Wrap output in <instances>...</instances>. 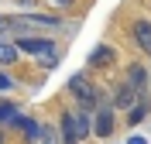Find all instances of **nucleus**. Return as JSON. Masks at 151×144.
Masks as SVG:
<instances>
[{
    "label": "nucleus",
    "instance_id": "nucleus-6",
    "mask_svg": "<svg viewBox=\"0 0 151 144\" xmlns=\"http://www.w3.org/2000/svg\"><path fill=\"white\" fill-rule=\"evenodd\" d=\"M86 62H89V69H110L117 62V52H113V45H96Z\"/></svg>",
    "mask_w": 151,
    "mask_h": 144
},
{
    "label": "nucleus",
    "instance_id": "nucleus-19",
    "mask_svg": "<svg viewBox=\"0 0 151 144\" xmlns=\"http://www.w3.org/2000/svg\"><path fill=\"white\" fill-rule=\"evenodd\" d=\"M48 4H55V7H72L76 0H48Z\"/></svg>",
    "mask_w": 151,
    "mask_h": 144
},
{
    "label": "nucleus",
    "instance_id": "nucleus-11",
    "mask_svg": "<svg viewBox=\"0 0 151 144\" xmlns=\"http://www.w3.org/2000/svg\"><path fill=\"white\" fill-rule=\"evenodd\" d=\"M17 117H21V110H17V106L10 103V100H0V124H14Z\"/></svg>",
    "mask_w": 151,
    "mask_h": 144
},
{
    "label": "nucleus",
    "instance_id": "nucleus-10",
    "mask_svg": "<svg viewBox=\"0 0 151 144\" xmlns=\"http://www.w3.org/2000/svg\"><path fill=\"white\" fill-rule=\"evenodd\" d=\"M89 134H93V117L86 113V110H76V137L86 141Z\"/></svg>",
    "mask_w": 151,
    "mask_h": 144
},
{
    "label": "nucleus",
    "instance_id": "nucleus-18",
    "mask_svg": "<svg viewBox=\"0 0 151 144\" xmlns=\"http://www.w3.org/2000/svg\"><path fill=\"white\" fill-rule=\"evenodd\" d=\"M14 4H17L21 10H31V7H35V0H14Z\"/></svg>",
    "mask_w": 151,
    "mask_h": 144
},
{
    "label": "nucleus",
    "instance_id": "nucleus-9",
    "mask_svg": "<svg viewBox=\"0 0 151 144\" xmlns=\"http://www.w3.org/2000/svg\"><path fill=\"white\" fill-rule=\"evenodd\" d=\"M62 120H58V130H62V144H79V137H76V113L72 110H65V113H58Z\"/></svg>",
    "mask_w": 151,
    "mask_h": 144
},
{
    "label": "nucleus",
    "instance_id": "nucleus-3",
    "mask_svg": "<svg viewBox=\"0 0 151 144\" xmlns=\"http://www.w3.org/2000/svg\"><path fill=\"white\" fill-rule=\"evenodd\" d=\"M124 82L137 93V100H148V93H151V79H148V69H144L141 62H131V65H127V79H124Z\"/></svg>",
    "mask_w": 151,
    "mask_h": 144
},
{
    "label": "nucleus",
    "instance_id": "nucleus-20",
    "mask_svg": "<svg viewBox=\"0 0 151 144\" xmlns=\"http://www.w3.org/2000/svg\"><path fill=\"white\" fill-rule=\"evenodd\" d=\"M0 144H4V130H0Z\"/></svg>",
    "mask_w": 151,
    "mask_h": 144
},
{
    "label": "nucleus",
    "instance_id": "nucleus-7",
    "mask_svg": "<svg viewBox=\"0 0 151 144\" xmlns=\"http://www.w3.org/2000/svg\"><path fill=\"white\" fill-rule=\"evenodd\" d=\"M14 127L24 134V141H28V144H38V141H41V134H45V127L38 124V120H31V117H24V113L14 120Z\"/></svg>",
    "mask_w": 151,
    "mask_h": 144
},
{
    "label": "nucleus",
    "instance_id": "nucleus-8",
    "mask_svg": "<svg viewBox=\"0 0 151 144\" xmlns=\"http://www.w3.org/2000/svg\"><path fill=\"white\" fill-rule=\"evenodd\" d=\"M131 31H134V41L151 55V21H148V17H137V21L131 24Z\"/></svg>",
    "mask_w": 151,
    "mask_h": 144
},
{
    "label": "nucleus",
    "instance_id": "nucleus-21",
    "mask_svg": "<svg viewBox=\"0 0 151 144\" xmlns=\"http://www.w3.org/2000/svg\"><path fill=\"white\" fill-rule=\"evenodd\" d=\"M0 28H4V21H0Z\"/></svg>",
    "mask_w": 151,
    "mask_h": 144
},
{
    "label": "nucleus",
    "instance_id": "nucleus-16",
    "mask_svg": "<svg viewBox=\"0 0 151 144\" xmlns=\"http://www.w3.org/2000/svg\"><path fill=\"white\" fill-rule=\"evenodd\" d=\"M38 65H41V69H55V65H58V55H48V58H41Z\"/></svg>",
    "mask_w": 151,
    "mask_h": 144
},
{
    "label": "nucleus",
    "instance_id": "nucleus-2",
    "mask_svg": "<svg viewBox=\"0 0 151 144\" xmlns=\"http://www.w3.org/2000/svg\"><path fill=\"white\" fill-rule=\"evenodd\" d=\"M14 48H17V55L24 52V55H35V58L58 55V52H55V41L48 38V34H24V38H17V41H14Z\"/></svg>",
    "mask_w": 151,
    "mask_h": 144
},
{
    "label": "nucleus",
    "instance_id": "nucleus-13",
    "mask_svg": "<svg viewBox=\"0 0 151 144\" xmlns=\"http://www.w3.org/2000/svg\"><path fill=\"white\" fill-rule=\"evenodd\" d=\"M144 117H148V100H141V103L134 106V110H127V124L134 127V124H141Z\"/></svg>",
    "mask_w": 151,
    "mask_h": 144
},
{
    "label": "nucleus",
    "instance_id": "nucleus-1",
    "mask_svg": "<svg viewBox=\"0 0 151 144\" xmlns=\"http://www.w3.org/2000/svg\"><path fill=\"white\" fill-rule=\"evenodd\" d=\"M69 93L76 96V103L83 106L86 113H89V110H96V106L103 103V93H100V86H93L86 72H76V76L69 79Z\"/></svg>",
    "mask_w": 151,
    "mask_h": 144
},
{
    "label": "nucleus",
    "instance_id": "nucleus-12",
    "mask_svg": "<svg viewBox=\"0 0 151 144\" xmlns=\"http://www.w3.org/2000/svg\"><path fill=\"white\" fill-rule=\"evenodd\" d=\"M17 62V48L10 41H0V65H14Z\"/></svg>",
    "mask_w": 151,
    "mask_h": 144
},
{
    "label": "nucleus",
    "instance_id": "nucleus-15",
    "mask_svg": "<svg viewBox=\"0 0 151 144\" xmlns=\"http://www.w3.org/2000/svg\"><path fill=\"white\" fill-rule=\"evenodd\" d=\"M41 144H58V137H55V130H52V127H45V134H41Z\"/></svg>",
    "mask_w": 151,
    "mask_h": 144
},
{
    "label": "nucleus",
    "instance_id": "nucleus-4",
    "mask_svg": "<svg viewBox=\"0 0 151 144\" xmlns=\"http://www.w3.org/2000/svg\"><path fill=\"white\" fill-rule=\"evenodd\" d=\"M113 127H117V110L113 106H100L93 113V134L96 137H110Z\"/></svg>",
    "mask_w": 151,
    "mask_h": 144
},
{
    "label": "nucleus",
    "instance_id": "nucleus-14",
    "mask_svg": "<svg viewBox=\"0 0 151 144\" xmlns=\"http://www.w3.org/2000/svg\"><path fill=\"white\" fill-rule=\"evenodd\" d=\"M10 89H14V79L7 72H0V93H10Z\"/></svg>",
    "mask_w": 151,
    "mask_h": 144
},
{
    "label": "nucleus",
    "instance_id": "nucleus-5",
    "mask_svg": "<svg viewBox=\"0 0 151 144\" xmlns=\"http://www.w3.org/2000/svg\"><path fill=\"white\" fill-rule=\"evenodd\" d=\"M137 103H141V100H137V93H134L127 82L113 86V110H124V113H127V110H134Z\"/></svg>",
    "mask_w": 151,
    "mask_h": 144
},
{
    "label": "nucleus",
    "instance_id": "nucleus-17",
    "mask_svg": "<svg viewBox=\"0 0 151 144\" xmlns=\"http://www.w3.org/2000/svg\"><path fill=\"white\" fill-rule=\"evenodd\" d=\"M124 144H148V137H144V134H131Z\"/></svg>",
    "mask_w": 151,
    "mask_h": 144
}]
</instances>
